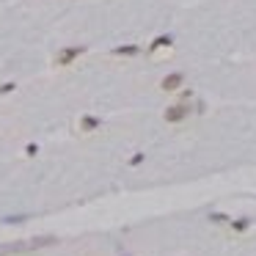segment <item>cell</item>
Segmentation results:
<instances>
[{"mask_svg":"<svg viewBox=\"0 0 256 256\" xmlns=\"http://www.w3.org/2000/svg\"><path fill=\"white\" fill-rule=\"evenodd\" d=\"M185 116H190V108H187L185 102H179V105H171V108H166V121H171V124L182 121Z\"/></svg>","mask_w":256,"mask_h":256,"instance_id":"obj_1","label":"cell"},{"mask_svg":"<svg viewBox=\"0 0 256 256\" xmlns=\"http://www.w3.org/2000/svg\"><path fill=\"white\" fill-rule=\"evenodd\" d=\"M83 53H85L83 47H66V50L61 53V56L56 58V63H58V66H66V63H72L77 56H83Z\"/></svg>","mask_w":256,"mask_h":256,"instance_id":"obj_2","label":"cell"},{"mask_svg":"<svg viewBox=\"0 0 256 256\" xmlns=\"http://www.w3.org/2000/svg\"><path fill=\"white\" fill-rule=\"evenodd\" d=\"M182 83H185V75H182V72H173V75H168L160 85H163V91H168V94H171V91H176Z\"/></svg>","mask_w":256,"mask_h":256,"instance_id":"obj_3","label":"cell"},{"mask_svg":"<svg viewBox=\"0 0 256 256\" xmlns=\"http://www.w3.org/2000/svg\"><path fill=\"white\" fill-rule=\"evenodd\" d=\"M160 47H171V36H157V39L152 42V47H149V50L154 53V50H160Z\"/></svg>","mask_w":256,"mask_h":256,"instance_id":"obj_4","label":"cell"},{"mask_svg":"<svg viewBox=\"0 0 256 256\" xmlns=\"http://www.w3.org/2000/svg\"><path fill=\"white\" fill-rule=\"evenodd\" d=\"M80 127H83V130H97V127H99V118H94V116H85L83 121H80Z\"/></svg>","mask_w":256,"mask_h":256,"instance_id":"obj_5","label":"cell"},{"mask_svg":"<svg viewBox=\"0 0 256 256\" xmlns=\"http://www.w3.org/2000/svg\"><path fill=\"white\" fill-rule=\"evenodd\" d=\"M113 53H118V56H135V53H138V47H132V44H130V47H116Z\"/></svg>","mask_w":256,"mask_h":256,"instance_id":"obj_6","label":"cell"},{"mask_svg":"<svg viewBox=\"0 0 256 256\" xmlns=\"http://www.w3.org/2000/svg\"><path fill=\"white\" fill-rule=\"evenodd\" d=\"M8 91H14V83H6V85H0V94H8Z\"/></svg>","mask_w":256,"mask_h":256,"instance_id":"obj_7","label":"cell"}]
</instances>
